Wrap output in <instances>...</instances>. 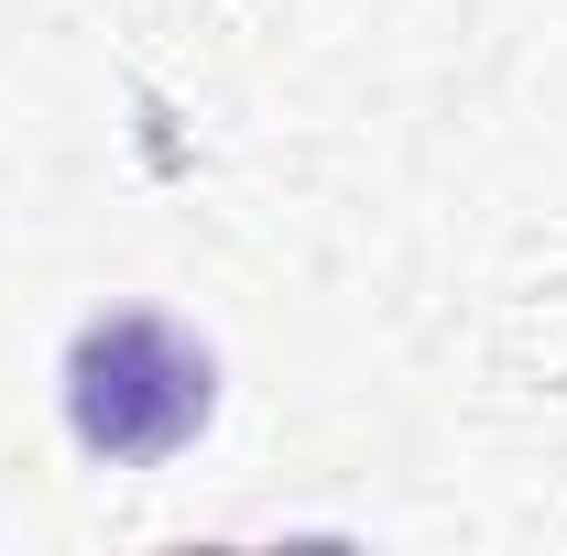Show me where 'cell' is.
Returning <instances> with one entry per match:
<instances>
[{"instance_id": "6da1fadb", "label": "cell", "mask_w": 567, "mask_h": 556, "mask_svg": "<svg viewBox=\"0 0 567 556\" xmlns=\"http://www.w3.org/2000/svg\"><path fill=\"white\" fill-rule=\"evenodd\" d=\"M66 436L99 470H153L197 447L218 415V349L175 328L164 306H110L66 339Z\"/></svg>"}]
</instances>
